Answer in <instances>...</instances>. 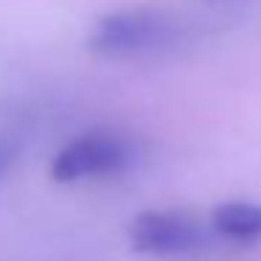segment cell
<instances>
[{
	"label": "cell",
	"instance_id": "6da1fadb",
	"mask_svg": "<svg viewBox=\"0 0 261 261\" xmlns=\"http://www.w3.org/2000/svg\"><path fill=\"white\" fill-rule=\"evenodd\" d=\"M174 34V25L154 9H121L93 23L87 48L98 57H138L163 48Z\"/></svg>",
	"mask_w": 261,
	"mask_h": 261
},
{
	"label": "cell",
	"instance_id": "7a4b0ae2",
	"mask_svg": "<svg viewBox=\"0 0 261 261\" xmlns=\"http://www.w3.org/2000/svg\"><path fill=\"white\" fill-rule=\"evenodd\" d=\"M132 146L113 132H85L65 143L51 160L57 182H79L87 177H107L129 169Z\"/></svg>",
	"mask_w": 261,
	"mask_h": 261
},
{
	"label": "cell",
	"instance_id": "3957f363",
	"mask_svg": "<svg viewBox=\"0 0 261 261\" xmlns=\"http://www.w3.org/2000/svg\"><path fill=\"white\" fill-rule=\"evenodd\" d=\"M129 242L149 255L191 253L205 242V227L182 211H146L132 219Z\"/></svg>",
	"mask_w": 261,
	"mask_h": 261
},
{
	"label": "cell",
	"instance_id": "277c9868",
	"mask_svg": "<svg viewBox=\"0 0 261 261\" xmlns=\"http://www.w3.org/2000/svg\"><path fill=\"white\" fill-rule=\"evenodd\" d=\"M211 227L230 242H255L261 239V205L244 199L222 202L211 211Z\"/></svg>",
	"mask_w": 261,
	"mask_h": 261
},
{
	"label": "cell",
	"instance_id": "5b68a950",
	"mask_svg": "<svg viewBox=\"0 0 261 261\" xmlns=\"http://www.w3.org/2000/svg\"><path fill=\"white\" fill-rule=\"evenodd\" d=\"M20 160V143L17 138L6 135V132H0V180H6L9 171L17 166Z\"/></svg>",
	"mask_w": 261,
	"mask_h": 261
}]
</instances>
